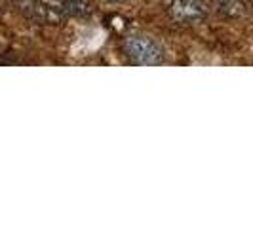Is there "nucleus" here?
Returning a JSON list of instances; mask_svg holds the SVG:
<instances>
[{
  "label": "nucleus",
  "instance_id": "1",
  "mask_svg": "<svg viewBox=\"0 0 253 228\" xmlns=\"http://www.w3.org/2000/svg\"><path fill=\"white\" fill-rule=\"evenodd\" d=\"M122 50L126 57L133 65L141 67H152V65H162L166 61V53L162 46L145 35H129L122 42Z\"/></svg>",
  "mask_w": 253,
  "mask_h": 228
},
{
  "label": "nucleus",
  "instance_id": "2",
  "mask_svg": "<svg viewBox=\"0 0 253 228\" xmlns=\"http://www.w3.org/2000/svg\"><path fill=\"white\" fill-rule=\"evenodd\" d=\"M17 12L21 13L25 19L37 23V25H61L67 15L59 8L50 6L42 0H13Z\"/></svg>",
  "mask_w": 253,
  "mask_h": 228
},
{
  "label": "nucleus",
  "instance_id": "3",
  "mask_svg": "<svg viewBox=\"0 0 253 228\" xmlns=\"http://www.w3.org/2000/svg\"><path fill=\"white\" fill-rule=\"evenodd\" d=\"M168 12L179 25H194L206 19L208 6L202 0H171Z\"/></svg>",
  "mask_w": 253,
  "mask_h": 228
},
{
  "label": "nucleus",
  "instance_id": "4",
  "mask_svg": "<svg viewBox=\"0 0 253 228\" xmlns=\"http://www.w3.org/2000/svg\"><path fill=\"white\" fill-rule=\"evenodd\" d=\"M67 17H89L93 13L91 0H59L57 6Z\"/></svg>",
  "mask_w": 253,
  "mask_h": 228
},
{
  "label": "nucleus",
  "instance_id": "5",
  "mask_svg": "<svg viewBox=\"0 0 253 228\" xmlns=\"http://www.w3.org/2000/svg\"><path fill=\"white\" fill-rule=\"evenodd\" d=\"M217 10L227 17H240L248 12L246 0H217Z\"/></svg>",
  "mask_w": 253,
  "mask_h": 228
},
{
  "label": "nucleus",
  "instance_id": "6",
  "mask_svg": "<svg viewBox=\"0 0 253 228\" xmlns=\"http://www.w3.org/2000/svg\"><path fill=\"white\" fill-rule=\"evenodd\" d=\"M109 2H113V4H120V2H126V0H109Z\"/></svg>",
  "mask_w": 253,
  "mask_h": 228
}]
</instances>
